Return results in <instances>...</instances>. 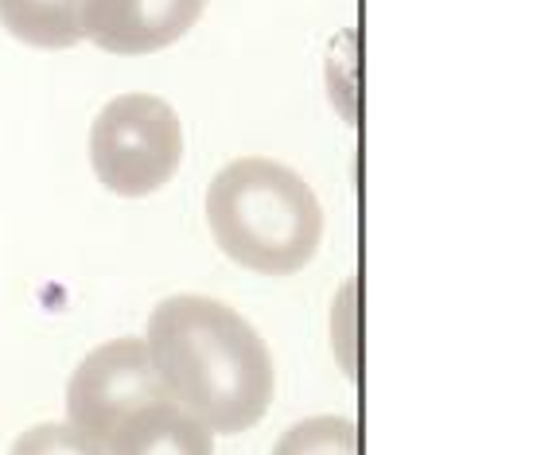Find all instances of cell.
Instances as JSON below:
<instances>
[{
  "mask_svg": "<svg viewBox=\"0 0 537 455\" xmlns=\"http://www.w3.org/2000/svg\"><path fill=\"white\" fill-rule=\"evenodd\" d=\"M144 343L164 393L211 432L234 436L269 413L277 393L273 354L230 304L191 292L168 296L148 315Z\"/></svg>",
  "mask_w": 537,
  "mask_h": 455,
  "instance_id": "6da1fadb",
  "label": "cell"
},
{
  "mask_svg": "<svg viewBox=\"0 0 537 455\" xmlns=\"http://www.w3.org/2000/svg\"><path fill=\"white\" fill-rule=\"evenodd\" d=\"M207 226L234 265L261 277H292L320 249L323 207L288 164L242 156L211 179Z\"/></svg>",
  "mask_w": 537,
  "mask_h": 455,
  "instance_id": "7a4b0ae2",
  "label": "cell"
},
{
  "mask_svg": "<svg viewBox=\"0 0 537 455\" xmlns=\"http://www.w3.org/2000/svg\"><path fill=\"white\" fill-rule=\"evenodd\" d=\"M90 164L98 183L121 199L156 195L183 164L179 113L156 94H121L90 125Z\"/></svg>",
  "mask_w": 537,
  "mask_h": 455,
  "instance_id": "3957f363",
  "label": "cell"
},
{
  "mask_svg": "<svg viewBox=\"0 0 537 455\" xmlns=\"http://www.w3.org/2000/svg\"><path fill=\"white\" fill-rule=\"evenodd\" d=\"M160 397H168V393L152 366L148 343L113 339V343L90 350L74 366L71 382H67V420L109 448L117 424Z\"/></svg>",
  "mask_w": 537,
  "mask_h": 455,
  "instance_id": "277c9868",
  "label": "cell"
},
{
  "mask_svg": "<svg viewBox=\"0 0 537 455\" xmlns=\"http://www.w3.org/2000/svg\"><path fill=\"white\" fill-rule=\"evenodd\" d=\"M207 0H82V39L109 55H152L179 43Z\"/></svg>",
  "mask_w": 537,
  "mask_h": 455,
  "instance_id": "5b68a950",
  "label": "cell"
},
{
  "mask_svg": "<svg viewBox=\"0 0 537 455\" xmlns=\"http://www.w3.org/2000/svg\"><path fill=\"white\" fill-rule=\"evenodd\" d=\"M109 455H215V432L172 397H160L117 424Z\"/></svg>",
  "mask_w": 537,
  "mask_h": 455,
  "instance_id": "8992f818",
  "label": "cell"
},
{
  "mask_svg": "<svg viewBox=\"0 0 537 455\" xmlns=\"http://www.w3.org/2000/svg\"><path fill=\"white\" fill-rule=\"evenodd\" d=\"M0 28L28 47L63 51L82 39V0H0Z\"/></svg>",
  "mask_w": 537,
  "mask_h": 455,
  "instance_id": "52a82bcc",
  "label": "cell"
},
{
  "mask_svg": "<svg viewBox=\"0 0 537 455\" xmlns=\"http://www.w3.org/2000/svg\"><path fill=\"white\" fill-rule=\"evenodd\" d=\"M273 455H362V432L347 417H308L288 428Z\"/></svg>",
  "mask_w": 537,
  "mask_h": 455,
  "instance_id": "ba28073f",
  "label": "cell"
},
{
  "mask_svg": "<svg viewBox=\"0 0 537 455\" xmlns=\"http://www.w3.org/2000/svg\"><path fill=\"white\" fill-rule=\"evenodd\" d=\"M8 455H109V448L98 444L94 436H86L82 428H74L71 420H63V424L47 420V424L20 432Z\"/></svg>",
  "mask_w": 537,
  "mask_h": 455,
  "instance_id": "9c48e42d",
  "label": "cell"
}]
</instances>
